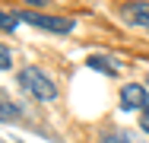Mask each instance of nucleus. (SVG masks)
Returning <instances> with one entry per match:
<instances>
[{"label":"nucleus","instance_id":"4","mask_svg":"<svg viewBox=\"0 0 149 143\" xmlns=\"http://www.w3.org/2000/svg\"><path fill=\"white\" fill-rule=\"evenodd\" d=\"M120 13H124V19H127V22H133V26H140V29H146V32H149V0L124 3V6H120Z\"/></svg>","mask_w":149,"mask_h":143},{"label":"nucleus","instance_id":"2","mask_svg":"<svg viewBox=\"0 0 149 143\" xmlns=\"http://www.w3.org/2000/svg\"><path fill=\"white\" fill-rule=\"evenodd\" d=\"M16 16H19V22L48 29V32H57V35H67V32H73V26H76L67 16H45V13H32V10H16Z\"/></svg>","mask_w":149,"mask_h":143},{"label":"nucleus","instance_id":"8","mask_svg":"<svg viewBox=\"0 0 149 143\" xmlns=\"http://www.w3.org/2000/svg\"><path fill=\"white\" fill-rule=\"evenodd\" d=\"M16 22H19V16H16V13H3V10H0V29H6V32H10V29H16Z\"/></svg>","mask_w":149,"mask_h":143},{"label":"nucleus","instance_id":"6","mask_svg":"<svg viewBox=\"0 0 149 143\" xmlns=\"http://www.w3.org/2000/svg\"><path fill=\"white\" fill-rule=\"evenodd\" d=\"M102 143H143L140 137H133L130 130H111V134H105Z\"/></svg>","mask_w":149,"mask_h":143},{"label":"nucleus","instance_id":"9","mask_svg":"<svg viewBox=\"0 0 149 143\" xmlns=\"http://www.w3.org/2000/svg\"><path fill=\"white\" fill-rule=\"evenodd\" d=\"M10 64H13V54L6 51V45H0V70H10Z\"/></svg>","mask_w":149,"mask_h":143},{"label":"nucleus","instance_id":"5","mask_svg":"<svg viewBox=\"0 0 149 143\" xmlns=\"http://www.w3.org/2000/svg\"><path fill=\"white\" fill-rule=\"evenodd\" d=\"M86 64H89L92 70H102V73H108V76H114V73H118V64H114L111 57H105V54H92Z\"/></svg>","mask_w":149,"mask_h":143},{"label":"nucleus","instance_id":"3","mask_svg":"<svg viewBox=\"0 0 149 143\" xmlns=\"http://www.w3.org/2000/svg\"><path fill=\"white\" fill-rule=\"evenodd\" d=\"M120 108H127V111H133V108H149V95H146V89L143 86H136V83H127L124 89H120Z\"/></svg>","mask_w":149,"mask_h":143},{"label":"nucleus","instance_id":"11","mask_svg":"<svg viewBox=\"0 0 149 143\" xmlns=\"http://www.w3.org/2000/svg\"><path fill=\"white\" fill-rule=\"evenodd\" d=\"M29 3H35V6H41V3H48V0H29Z\"/></svg>","mask_w":149,"mask_h":143},{"label":"nucleus","instance_id":"10","mask_svg":"<svg viewBox=\"0 0 149 143\" xmlns=\"http://www.w3.org/2000/svg\"><path fill=\"white\" fill-rule=\"evenodd\" d=\"M140 127L149 134V108H143V118H140Z\"/></svg>","mask_w":149,"mask_h":143},{"label":"nucleus","instance_id":"1","mask_svg":"<svg viewBox=\"0 0 149 143\" xmlns=\"http://www.w3.org/2000/svg\"><path fill=\"white\" fill-rule=\"evenodd\" d=\"M19 86L35 95V99H41V102H51V99H57V83L45 73V70H38V67H26L22 73H19Z\"/></svg>","mask_w":149,"mask_h":143},{"label":"nucleus","instance_id":"7","mask_svg":"<svg viewBox=\"0 0 149 143\" xmlns=\"http://www.w3.org/2000/svg\"><path fill=\"white\" fill-rule=\"evenodd\" d=\"M16 114H19V108H16V105H13V102L0 92V124H3V121H13Z\"/></svg>","mask_w":149,"mask_h":143}]
</instances>
